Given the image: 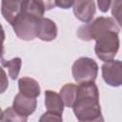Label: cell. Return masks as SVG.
Segmentation results:
<instances>
[{
    "label": "cell",
    "mask_w": 122,
    "mask_h": 122,
    "mask_svg": "<svg viewBox=\"0 0 122 122\" xmlns=\"http://www.w3.org/2000/svg\"><path fill=\"white\" fill-rule=\"evenodd\" d=\"M71 108L75 117L79 121H103L99 104V92L94 81L79 83L76 91V98Z\"/></svg>",
    "instance_id": "obj_1"
},
{
    "label": "cell",
    "mask_w": 122,
    "mask_h": 122,
    "mask_svg": "<svg viewBox=\"0 0 122 122\" xmlns=\"http://www.w3.org/2000/svg\"><path fill=\"white\" fill-rule=\"evenodd\" d=\"M44 7L38 0H27L16 19L11 24L15 34L22 40L30 41L36 38L39 21L44 17Z\"/></svg>",
    "instance_id": "obj_2"
},
{
    "label": "cell",
    "mask_w": 122,
    "mask_h": 122,
    "mask_svg": "<svg viewBox=\"0 0 122 122\" xmlns=\"http://www.w3.org/2000/svg\"><path fill=\"white\" fill-rule=\"evenodd\" d=\"M109 30L119 32L120 26L113 18L101 16L92 22L90 21L87 24L80 26L77 30V36L83 41H92Z\"/></svg>",
    "instance_id": "obj_3"
},
{
    "label": "cell",
    "mask_w": 122,
    "mask_h": 122,
    "mask_svg": "<svg viewBox=\"0 0 122 122\" xmlns=\"http://www.w3.org/2000/svg\"><path fill=\"white\" fill-rule=\"evenodd\" d=\"M119 36L118 32L109 30L102 33L95 39L94 51L96 56L102 61H109L114 58L119 50Z\"/></svg>",
    "instance_id": "obj_4"
},
{
    "label": "cell",
    "mask_w": 122,
    "mask_h": 122,
    "mask_svg": "<svg viewBox=\"0 0 122 122\" xmlns=\"http://www.w3.org/2000/svg\"><path fill=\"white\" fill-rule=\"evenodd\" d=\"M71 73L76 83L94 81L98 73L97 63L89 57H80L75 60L71 67Z\"/></svg>",
    "instance_id": "obj_5"
},
{
    "label": "cell",
    "mask_w": 122,
    "mask_h": 122,
    "mask_svg": "<svg viewBox=\"0 0 122 122\" xmlns=\"http://www.w3.org/2000/svg\"><path fill=\"white\" fill-rule=\"evenodd\" d=\"M102 77L112 87H119L122 84V63L120 60H109L102 66Z\"/></svg>",
    "instance_id": "obj_6"
},
{
    "label": "cell",
    "mask_w": 122,
    "mask_h": 122,
    "mask_svg": "<svg viewBox=\"0 0 122 122\" xmlns=\"http://www.w3.org/2000/svg\"><path fill=\"white\" fill-rule=\"evenodd\" d=\"M36 106H37L36 98L26 96L20 92H18L15 95L12 103V108L14 109V111L18 114L24 117H28L29 115L33 113V112L36 109Z\"/></svg>",
    "instance_id": "obj_7"
},
{
    "label": "cell",
    "mask_w": 122,
    "mask_h": 122,
    "mask_svg": "<svg viewBox=\"0 0 122 122\" xmlns=\"http://www.w3.org/2000/svg\"><path fill=\"white\" fill-rule=\"evenodd\" d=\"M95 3L93 0H75L73 4V13L75 17L84 22H90L95 14Z\"/></svg>",
    "instance_id": "obj_8"
},
{
    "label": "cell",
    "mask_w": 122,
    "mask_h": 122,
    "mask_svg": "<svg viewBox=\"0 0 122 122\" xmlns=\"http://www.w3.org/2000/svg\"><path fill=\"white\" fill-rule=\"evenodd\" d=\"M27 0H1V12L6 21L10 25L19 15Z\"/></svg>",
    "instance_id": "obj_9"
},
{
    "label": "cell",
    "mask_w": 122,
    "mask_h": 122,
    "mask_svg": "<svg viewBox=\"0 0 122 122\" xmlns=\"http://www.w3.org/2000/svg\"><path fill=\"white\" fill-rule=\"evenodd\" d=\"M56 36H57V27L55 23L50 18L42 17L37 27L36 37H38L42 41L50 42L54 40Z\"/></svg>",
    "instance_id": "obj_10"
},
{
    "label": "cell",
    "mask_w": 122,
    "mask_h": 122,
    "mask_svg": "<svg viewBox=\"0 0 122 122\" xmlns=\"http://www.w3.org/2000/svg\"><path fill=\"white\" fill-rule=\"evenodd\" d=\"M18 88L19 92L29 96L37 98L41 93V89L38 84V82L30 77H22L18 80Z\"/></svg>",
    "instance_id": "obj_11"
},
{
    "label": "cell",
    "mask_w": 122,
    "mask_h": 122,
    "mask_svg": "<svg viewBox=\"0 0 122 122\" xmlns=\"http://www.w3.org/2000/svg\"><path fill=\"white\" fill-rule=\"evenodd\" d=\"M45 106L48 112H52L57 114L63 113L64 110V103L60 94L57 92L48 90L45 92Z\"/></svg>",
    "instance_id": "obj_12"
},
{
    "label": "cell",
    "mask_w": 122,
    "mask_h": 122,
    "mask_svg": "<svg viewBox=\"0 0 122 122\" xmlns=\"http://www.w3.org/2000/svg\"><path fill=\"white\" fill-rule=\"evenodd\" d=\"M76 91H77V86L72 83L66 84L61 88L59 94L62 98L64 106L68 108L72 107L75 101V98H76Z\"/></svg>",
    "instance_id": "obj_13"
},
{
    "label": "cell",
    "mask_w": 122,
    "mask_h": 122,
    "mask_svg": "<svg viewBox=\"0 0 122 122\" xmlns=\"http://www.w3.org/2000/svg\"><path fill=\"white\" fill-rule=\"evenodd\" d=\"M1 64L8 69L9 75L12 80H15L18 77L21 65H22V60L20 57H15L10 60H5L1 58Z\"/></svg>",
    "instance_id": "obj_14"
},
{
    "label": "cell",
    "mask_w": 122,
    "mask_h": 122,
    "mask_svg": "<svg viewBox=\"0 0 122 122\" xmlns=\"http://www.w3.org/2000/svg\"><path fill=\"white\" fill-rule=\"evenodd\" d=\"M28 120V117H24L21 116L20 114H18L14 109L11 107H9L8 109H6L3 112L2 114V120L1 121H15V122H25Z\"/></svg>",
    "instance_id": "obj_15"
},
{
    "label": "cell",
    "mask_w": 122,
    "mask_h": 122,
    "mask_svg": "<svg viewBox=\"0 0 122 122\" xmlns=\"http://www.w3.org/2000/svg\"><path fill=\"white\" fill-rule=\"evenodd\" d=\"M112 14L114 17V20L121 26V0H114L112 6Z\"/></svg>",
    "instance_id": "obj_16"
},
{
    "label": "cell",
    "mask_w": 122,
    "mask_h": 122,
    "mask_svg": "<svg viewBox=\"0 0 122 122\" xmlns=\"http://www.w3.org/2000/svg\"><path fill=\"white\" fill-rule=\"evenodd\" d=\"M39 121L40 122H43V121H58V122H60V121H62V115L47 111V112H45L40 117Z\"/></svg>",
    "instance_id": "obj_17"
},
{
    "label": "cell",
    "mask_w": 122,
    "mask_h": 122,
    "mask_svg": "<svg viewBox=\"0 0 122 122\" xmlns=\"http://www.w3.org/2000/svg\"><path fill=\"white\" fill-rule=\"evenodd\" d=\"M9 87V79L7 73L0 66V94L4 93Z\"/></svg>",
    "instance_id": "obj_18"
},
{
    "label": "cell",
    "mask_w": 122,
    "mask_h": 122,
    "mask_svg": "<svg viewBox=\"0 0 122 122\" xmlns=\"http://www.w3.org/2000/svg\"><path fill=\"white\" fill-rule=\"evenodd\" d=\"M54 1H55V6L64 10L71 8L75 2V0H54Z\"/></svg>",
    "instance_id": "obj_19"
},
{
    "label": "cell",
    "mask_w": 122,
    "mask_h": 122,
    "mask_svg": "<svg viewBox=\"0 0 122 122\" xmlns=\"http://www.w3.org/2000/svg\"><path fill=\"white\" fill-rule=\"evenodd\" d=\"M112 0H97V5L102 12H107L111 7Z\"/></svg>",
    "instance_id": "obj_20"
},
{
    "label": "cell",
    "mask_w": 122,
    "mask_h": 122,
    "mask_svg": "<svg viewBox=\"0 0 122 122\" xmlns=\"http://www.w3.org/2000/svg\"><path fill=\"white\" fill-rule=\"evenodd\" d=\"M38 1L44 7L45 10H50L55 7V1L54 0H38Z\"/></svg>",
    "instance_id": "obj_21"
},
{
    "label": "cell",
    "mask_w": 122,
    "mask_h": 122,
    "mask_svg": "<svg viewBox=\"0 0 122 122\" xmlns=\"http://www.w3.org/2000/svg\"><path fill=\"white\" fill-rule=\"evenodd\" d=\"M4 41H5V31L2 25L0 24V59L2 58L4 53Z\"/></svg>",
    "instance_id": "obj_22"
},
{
    "label": "cell",
    "mask_w": 122,
    "mask_h": 122,
    "mask_svg": "<svg viewBox=\"0 0 122 122\" xmlns=\"http://www.w3.org/2000/svg\"><path fill=\"white\" fill-rule=\"evenodd\" d=\"M2 114H3V112H2L1 109H0V121L2 120Z\"/></svg>",
    "instance_id": "obj_23"
}]
</instances>
